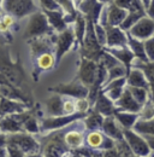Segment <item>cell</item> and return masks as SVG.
Instances as JSON below:
<instances>
[{
	"label": "cell",
	"instance_id": "cell-1",
	"mask_svg": "<svg viewBox=\"0 0 154 157\" xmlns=\"http://www.w3.org/2000/svg\"><path fill=\"white\" fill-rule=\"evenodd\" d=\"M87 20H88V18H87ZM104 51H105V50L102 48V46L100 45L99 40L96 38L95 24H94V22L92 20H88L87 32H86L83 42H82V45H81L82 57L92 59V60H95V62H99Z\"/></svg>",
	"mask_w": 154,
	"mask_h": 157
},
{
	"label": "cell",
	"instance_id": "cell-2",
	"mask_svg": "<svg viewBox=\"0 0 154 157\" xmlns=\"http://www.w3.org/2000/svg\"><path fill=\"white\" fill-rule=\"evenodd\" d=\"M2 145H11L17 147L25 155L36 154L40 151V144L30 133L20 132L15 134H2Z\"/></svg>",
	"mask_w": 154,
	"mask_h": 157
},
{
	"label": "cell",
	"instance_id": "cell-3",
	"mask_svg": "<svg viewBox=\"0 0 154 157\" xmlns=\"http://www.w3.org/2000/svg\"><path fill=\"white\" fill-rule=\"evenodd\" d=\"M52 30H53V28L51 27L46 13L38 11V12L30 15L28 25L24 32V38L35 39V38L46 36L47 34H51Z\"/></svg>",
	"mask_w": 154,
	"mask_h": 157
},
{
	"label": "cell",
	"instance_id": "cell-4",
	"mask_svg": "<svg viewBox=\"0 0 154 157\" xmlns=\"http://www.w3.org/2000/svg\"><path fill=\"white\" fill-rule=\"evenodd\" d=\"M1 80L22 88L24 80H25V75L23 71V68L20 65V60L17 62H12L11 59H9L5 55L2 56L1 59Z\"/></svg>",
	"mask_w": 154,
	"mask_h": 157
},
{
	"label": "cell",
	"instance_id": "cell-5",
	"mask_svg": "<svg viewBox=\"0 0 154 157\" xmlns=\"http://www.w3.org/2000/svg\"><path fill=\"white\" fill-rule=\"evenodd\" d=\"M2 9L9 15L19 20L38 12L34 0H2Z\"/></svg>",
	"mask_w": 154,
	"mask_h": 157
},
{
	"label": "cell",
	"instance_id": "cell-6",
	"mask_svg": "<svg viewBox=\"0 0 154 157\" xmlns=\"http://www.w3.org/2000/svg\"><path fill=\"white\" fill-rule=\"evenodd\" d=\"M124 140L128 143L129 147L136 156L149 157L152 150L146 140V138L141 136L140 133L135 132L134 129H124Z\"/></svg>",
	"mask_w": 154,
	"mask_h": 157
},
{
	"label": "cell",
	"instance_id": "cell-7",
	"mask_svg": "<svg viewBox=\"0 0 154 157\" xmlns=\"http://www.w3.org/2000/svg\"><path fill=\"white\" fill-rule=\"evenodd\" d=\"M87 116V114L76 113L72 115H60V116H50L43 118L41 122V131L43 132H51V131H59L78 120H82Z\"/></svg>",
	"mask_w": 154,
	"mask_h": 157
},
{
	"label": "cell",
	"instance_id": "cell-8",
	"mask_svg": "<svg viewBox=\"0 0 154 157\" xmlns=\"http://www.w3.org/2000/svg\"><path fill=\"white\" fill-rule=\"evenodd\" d=\"M51 91L54 93H58V94L74 99L88 98V96H89V87L83 85L78 78L72 82H69V83H59L56 87L51 88Z\"/></svg>",
	"mask_w": 154,
	"mask_h": 157
},
{
	"label": "cell",
	"instance_id": "cell-9",
	"mask_svg": "<svg viewBox=\"0 0 154 157\" xmlns=\"http://www.w3.org/2000/svg\"><path fill=\"white\" fill-rule=\"evenodd\" d=\"M65 134H53L47 139L42 146L41 154L45 157H64L68 155L70 149L65 144Z\"/></svg>",
	"mask_w": 154,
	"mask_h": 157
},
{
	"label": "cell",
	"instance_id": "cell-10",
	"mask_svg": "<svg viewBox=\"0 0 154 157\" xmlns=\"http://www.w3.org/2000/svg\"><path fill=\"white\" fill-rule=\"evenodd\" d=\"M97 74H99V63L95 60L82 57L78 70V80L83 85L90 88L97 80Z\"/></svg>",
	"mask_w": 154,
	"mask_h": 157
},
{
	"label": "cell",
	"instance_id": "cell-11",
	"mask_svg": "<svg viewBox=\"0 0 154 157\" xmlns=\"http://www.w3.org/2000/svg\"><path fill=\"white\" fill-rule=\"evenodd\" d=\"M86 145L92 150H110L116 147V141L107 137L101 129L99 131H89L86 136Z\"/></svg>",
	"mask_w": 154,
	"mask_h": 157
},
{
	"label": "cell",
	"instance_id": "cell-12",
	"mask_svg": "<svg viewBox=\"0 0 154 157\" xmlns=\"http://www.w3.org/2000/svg\"><path fill=\"white\" fill-rule=\"evenodd\" d=\"M128 33L141 41L151 39L154 36V20L148 16H145L138 22H136Z\"/></svg>",
	"mask_w": 154,
	"mask_h": 157
},
{
	"label": "cell",
	"instance_id": "cell-13",
	"mask_svg": "<svg viewBox=\"0 0 154 157\" xmlns=\"http://www.w3.org/2000/svg\"><path fill=\"white\" fill-rule=\"evenodd\" d=\"M76 35H75V30L71 28H68L66 30L59 33L56 40V59L57 63L60 62V59L64 57V55L70 51V48L72 47V45L75 44Z\"/></svg>",
	"mask_w": 154,
	"mask_h": 157
},
{
	"label": "cell",
	"instance_id": "cell-14",
	"mask_svg": "<svg viewBox=\"0 0 154 157\" xmlns=\"http://www.w3.org/2000/svg\"><path fill=\"white\" fill-rule=\"evenodd\" d=\"M106 34H107L106 48L128 46V32L123 30L120 27L106 25Z\"/></svg>",
	"mask_w": 154,
	"mask_h": 157
},
{
	"label": "cell",
	"instance_id": "cell-15",
	"mask_svg": "<svg viewBox=\"0 0 154 157\" xmlns=\"http://www.w3.org/2000/svg\"><path fill=\"white\" fill-rule=\"evenodd\" d=\"M0 93L1 97L7 99H12V100H19L23 103H27L30 105V97H28V94L19 87H16L4 80H1L0 82Z\"/></svg>",
	"mask_w": 154,
	"mask_h": 157
},
{
	"label": "cell",
	"instance_id": "cell-16",
	"mask_svg": "<svg viewBox=\"0 0 154 157\" xmlns=\"http://www.w3.org/2000/svg\"><path fill=\"white\" fill-rule=\"evenodd\" d=\"M117 110H122V111H129V113H136V114H140L141 109H142V105L138 104V101L134 98V96L131 94L130 90L125 88V91L123 92L122 97L118 99L115 103Z\"/></svg>",
	"mask_w": 154,
	"mask_h": 157
},
{
	"label": "cell",
	"instance_id": "cell-17",
	"mask_svg": "<svg viewBox=\"0 0 154 157\" xmlns=\"http://www.w3.org/2000/svg\"><path fill=\"white\" fill-rule=\"evenodd\" d=\"M93 109L100 113L102 116L105 117H108V116H113L115 113L117 111V108H116V104L113 100L108 98L101 90V92L99 93L97 98H96L95 103L93 105Z\"/></svg>",
	"mask_w": 154,
	"mask_h": 157
},
{
	"label": "cell",
	"instance_id": "cell-18",
	"mask_svg": "<svg viewBox=\"0 0 154 157\" xmlns=\"http://www.w3.org/2000/svg\"><path fill=\"white\" fill-rule=\"evenodd\" d=\"M107 137L113 139L115 141H120L124 140V129L123 127L118 123V121L116 120L115 116H108L105 117L104 124H102V129H101Z\"/></svg>",
	"mask_w": 154,
	"mask_h": 157
},
{
	"label": "cell",
	"instance_id": "cell-19",
	"mask_svg": "<svg viewBox=\"0 0 154 157\" xmlns=\"http://www.w3.org/2000/svg\"><path fill=\"white\" fill-rule=\"evenodd\" d=\"M128 16V10L123 9L116 4H112L106 13V22H105V27L110 25V27H120L123 24V22L125 21Z\"/></svg>",
	"mask_w": 154,
	"mask_h": 157
},
{
	"label": "cell",
	"instance_id": "cell-20",
	"mask_svg": "<svg viewBox=\"0 0 154 157\" xmlns=\"http://www.w3.org/2000/svg\"><path fill=\"white\" fill-rule=\"evenodd\" d=\"M29 104L19 101V100H12L1 97V104H0V110H1V116H7V115H16L24 113L29 109Z\"/></svg>",
	"mask_w": 154,
	"mask_h": 157
},
{
	"label": "cell",
	"instance_id": "cell-21",
	"mask_svg": "<svg viewBox=\"0 0 154 157\" xmlns=\"http://www.w3.org/2000/svg\"><path fill=\"white\" fill-rule=\"evenodd\" d=\"M125 88H127V78H122L106 83L102 87V92L111 100H113L116 103L118 99L122 97V94L125 91Z\"/></svg>",
	"mask_w": 154,
	"mask_h": 157
},
{
	"label": "cell",
	"instance_id": "cell-22",
	"mask_svg": "<svg viewBox=\"0 0 154 157\" xmlns=\"http://www.w3.org/2000/svg\"><path fill=\"white\" fill-rule=\"evenodd\" d=\"M127 86L129 87H142L149 90V82L142 69L133 67L127 75ZM151 91V90H149Z\"/></svg>",
	"mask_w": 154,
	"mask_h": 157
},
{
	"label": "cell",
	"instance_id": "cell-23",
	"mask_svg": "<svg viewBox=\"0 0 154 157\" xmlns=\"http://www.w3.org/2000/svg\"><path fill=\"white\" fill-rule=\"evenodd\" d=\"M15 116L18 118L19 122L22 123V126L24 128V132L30 133V134H34V133H38L41 131V126H38V120L34 116L33 111L27 110L24 113L16 114Z\"/></svg>",
	"mask_w": 154,
	"mask_h": 157
},
{
	"label": "cell",
	"instance_id": "cell-24",
	"mask_svg": "<svg viewBox=\"0 0 154 157\" xmlns=\"http://www.w3.org/2000/svg\"><path fill=\"white\" fill-rule=\"evenodd\" d=\"M107 50L111 55H113L116 58L118 59L127 69H128V73L129 70L133 68L131 65L134 64L135 58L134 53L131 52V50L128 47V46H124V47H115V48H105Z\"/></svg>",
	"mask_w": 154,
	"mask_h": 157
},
{
	"label": "cell",
	"instance_id": "cell-25",
	"mask_svg": "<svg viewBox=\"0 0 154 157\" xmlns=\"http://www.w3.org/2000/svg\"><path fill=\"white\" fill-rule=\"evenodd\" d=\"M0 127L2 134H15V133H20L24 132V128L19 120L15 115H7V116H1L0 121Z\"/></svg>",
	"mask_w": 154,
	"mask_h": 157
},
{
	"label": "cell",
	"instance_id": "cell-26",
	"mask_svg": "<svg viewBox=\"0 0 154 157\" xmlns=\"http://www.w3.org/2000/svg\"><path fill=\"white\" fill-rule=\"evenodd\" d=\"M113 116L118 121V123L123 127V129H134L135 124L140 120V114L122 111V110H117Z\"/></svg>",
	"mask_w": 154,
	"mask_h": 157
},
{
	"label": "cell",
	"instance_id": "cell-27",
	"mask_svg": "<svg viewBox=\"0 0 154 157\" xmlns=\"http://www.w3.org/2000/svg\"><path fill=\"white\" fill-rule=\"evenodd\" d=\"M46 108L51 116H60L64 114V99L61 94H53L46 100Z\"/></svg>",
	"mask_w": 154,
	"mask_h": 157
},
{
	"label": "cell",
	"instance_id": "cell-28",
	"mask_svg": "<svg viewBox=\"0 0 154 157\" xmlns=\"http://www.w3.org/2000/svg\"><path fill=\"white\" fill-rule=\"evenodd\" d=\"M45 13L48 18L51 27L58 33H61L68 29V22L61 11H45Z\"/></svg>",
	"mask_w": 154,
	"mask_h": 157
},
{
	"label": "cell",
	"instance_id": "cell-29",
	"mask_svg": "<svg viewBox=\"0 0 154 157\" xmlns=\"http://www.w3.org/2000/svg\"><path fill=\"white\" fill-rule=\"evenodd\" d=\"M128 47L131 50L136 59L142 60V62H149L147 58L146 51H145V42L131 36L129 33H128Z\"/></svg>",
	"mask_w": 154,
	"mask_h": 157
},
{
	"label": "cell",
	"instance_id": "cell-30",
	"mask_svg": "<svg viewBox=\"0 0 154 157\" xmlns=\"http://www.w3.org/2000/svg\"><path fill=\"white\" fill-rule=\"evenodd\" d=\"M83 120H84V126L88 131H99V129H102L105 116H102L100 113L93 109L87 114V116Z\"/></svg>",
	"mask_w": 154,
	"mask_h": 157
},
{
	"label": "cell",
	"instance_id": "cell-31",
	"mask_svg": "<svg viewBox=\"0 0 154 157\" xmlns=\"http://www.w3.org/2000/svg\"><path fill=\"white\" fill-rule=\"evenodd\" d=\"M64 140L70 150H78L86 143V137L79 131H69L68 133H65Z\"/></svg>",
	"mask_w": 154,
	"mask_h": 157
},
{
	"label": "cell",
	"instance_id": "cell-32",
	"mask_svg": "<svg viewBox=\"0 0 154 157\" xmlns=\"http://www.w3.org/2000/svg\"><path fill=\"white\" fill-rule=\"evenodd\" d=\"M57 63V59H56V55L52 53V51H48V52H45V53H41L36 57V68L41 71H47V70H51L54 64Z\"/></svg>",
	"mask_w": 154,
	"mask_h": 157
},
{
	"label": "cell",
	"instance_id": "cell-33",
	"mask_svg": "<svg viewBox=\"0 0 154 157\" xmlns=\"http://www.w3.org/2000/svg\"><path fill=\"white\" fill-rule=\"evenodd\" d=\"M75 35H76V40L79 45H82L83 39H84V35H86V32H87V24H88V20L87 17L82 13V12H77L76 13V18H75Z\"/></svg>",
	"mask_w": 154,
	"mask_h": 157
},
{
	"label": "cell",
	"instance_id": "cell-34",
	"mask_svg": "<svg viewBox=\"0 0 154 157\" xmlns=\"http://www.w3.org/2000/svg\"><path fill=\"white\" fill-rule=\"evenodd\" d=\"M138 63L134 64V67H137L143 70L146 78L149 82V90H151V96L154 101V62H142L136 59Z\"/></svg>",
	"mask_w": 154,
	"mask_h": 157
},
{
	"label": "cell",
	"instance_id": "cell-35",
	"mask_svg": "<svg viewBox=\"0 0 154 157\" xmlns=\"http://www.w3.org/2000/svg\"><path fill=\"white\" fill-rule=\"evenodd\" d=\"M134 131L141 136H151L154 137V118L152 120H138L135 124Z\"/></svg>",
	"mask_w": 154,
	"mask_h": 157
},
{
	"label": "cell",
	"instance_id": "cell-36",
	"mask_svg": "<svg viewBox=\"0 0 154 157\" xmlns=\"http://www.w3.org/2000/svg\"><path fill=\"white\" fill-rule=\"evenodd\" d=\"M128 88L130 90V92L134 96V98L138 101V104H141L142 106L152 98L151 91L147 90V88H142V87H129V86H128Z\"/></svg>",
	"mask_w": 154,
	"mask_h": 157
},
{
	"label": "cell",
	"instance_id": "cell-37",
	"mask_svg": "<svg viewBox=\"0 0 154 157\" xmlns=\"http://www.w3.org/2000/svg\"><path fill=\"white\" fill-rule=\"evenodd\" d=\"M127 75H128V69L123 64H118V65H116V67L107 70V78H106L105 85L113 81V80H117V78H127Z\"/></svg>",
	"mask_w": 154,
	"mask_h": 157
},
{
	"label": "cell",
	"instance_id": "cell-38",
	"mask_svg": "<svg viewBox=\"0 0 154 157\" xmlns=\"http://www.w3.org/2000/svg\"><path fill=\"white\" fill-rule=\"evenodd\" d=\"M154 118V101L151 98L141 109L140 111V120H152Z\"/></svg>",
	"mask_w": 154,
	"mask_h": 157
},
{
	"label": "cell",
	"instance_id": "cell-39",
	"mask_svg": "<svg viewBox=\"0 0 154 157\" xmlns=\"http://www.w3.org/2000/svg\"><path fill=\"white\" fill-rule=\"evenodd\" d=\"M2 157H25L27 155L22 152L17 147H13L11 145H2Z\"/></svg>",
	"mask_w": 154,
	"mask_h": 157
},
{
	"label": "cell",
	"instance_id": "cell-40",
	"mask_svg": "<svg viewBox=\"0 0 154 157\" xmlns=\"http://www.w3.org/2000/svg\"><path fill=\"white\" fill-rule=\"evenodd\" d=\"M38 2L45 11H60L61 10V6L56 0H38Z\"/></svg>",
	"mask_w": 154,
	"mask_h": 157
},
{
	"label": "cell",
	"instance_id": "cell-41",
	"mask_svg": "<svg viewBox=\"0 0 154 157\" xmlns=\"http://www.w3.org/2000/svg\"><path fill=\"white\" fill-rule=\"evenodd\" d=\"M77 104V113H82V114H88L90 110V105L92 103L89 101L88 98H83V99H77L76 100Z\"/></svg>",
	"mask_w": 154,
	"mask_h": 157
},
{
	"label": "cell",
	"instance_id": "cell-42",
	"mask_svg": "<svg viewBox=\"0 0 154 157\" xmlns=\"http://www.w3.org/2000/svg\"><path fill=\"white\" fill-rule=\"evenodd\" d=\"M143 42H145V51H146L147 58L149 62H154V36Z\"/></svg>",
	"mask_w": 154,
	"mask_h": 157
},
{
	"label": "cell",
	"instance_id": "cell-43",
	"mask_svg": "<svg viewBox=\"0 0 154 157\" xmlns=\"http://www.w3.org/2000/svg\"><path fill=\"white\" fill-rule=\"evenodd\" d=\"M58 4L61 6V9L66 12V13H76L75 11V6L72 4V0H56Z\"/></svg>",
	"mask_w": 154,
	"mask_h": 157
},
{
	"label": "cell",
	"instance_id": "cell-44",
	"mask_svg": "<svg viewBox=\"0 0 154 157\" xmlns=\"http://www.w3.org/2000/svg\"><path fill=\"white\" fill-rule=\"evenodd\" d=\"M12 17H13V16H11V15H9V13H6V15L2 16V22H1V29H2V30H6V29H9V28L12 25V23H13Z\"/></svg>",
	"mask_w": 154,
	"mask_h": 157
},
{
	"label": "cell",
	"instance_id": "cell-45",
	"mask_svg": "<svg viewBox=\"0 0 154 157\" xmlns=\"http://www.w3.org/2000/svg\"><path fill=\"white\" fill-rule=\"evenodd\" d=\"M104 157H124L117 147L110 149V150H105L104 151Z\"/></svg>",
	"mask_w": 154,
	"mask_h": 157
},
{
	"label": "cell",
	"instance_id": "cell-46",
	"mask_svg": "<svg viewBox=\"0 0 154 157\" xmlns=\"http://www.w3.org/2000/svg\"><path fill=\"white\" fill-rule=\"evenodd\" d=\"M130 2H131V0H115L116 5H118V6L123 7V9H127V10H128Z\"/></svg>",
	"mask_w": 154,
	"mask_h": 157
},
{
	"label": "cell",
	"instance_id": "cell-47",
	"mask_svg": "<svg viewBox=\"0 0 154 157\" xmlns=\"http://www.w3.org/2000/svg\"><path fill=\"white\" fill-rule=\"evenodd\" d=\"M146 13H147V16H148V17H151L152 20H154V0L151 1V4H149V6H148V9L146 10Z\"/></svg>",
	"mask_w": 154,
	"mask_h": 157
},
{
	"label": "cell",
	"instance_id": "cell-48",
	"mask_svg": "<svg viewBox=\"0 0 154 157\" xmlns=\"http://www.w3.org/2000/svg\"><path fill=\"white\" fill-rule=\"evenodd\" d=\"M143 137L146 138V140H147V143H148L151 150L154 151V137H151V136H143Z\"/></svg>",
	"mask_w": 154,
	"mask_h": 157
},
{
	"label": "cell",
	"instance_id": "cell-49",
	"mask_svg": "<svg viewBox=\"0 0 154 157\" xmlns=\"http://www.w3.org/2000/svg\"><path fill=\"white\" fill-rule=\"evenodd\" d=\"M151 1H152V0H142V4H143V6H145V9H146V10L148 9V6H149Z\"/></svg>",
	"mask_w": 154,
	"mask_h": 157
},
{
	"label": "cell",
	"instance_id": "cell-50",
	"mask_svg": "<svg viewBox=\"0 0 154 157\" xmlns=\"http://www.w3.org/2000/svg\"><path fill=\"white\" fill-rule=\"evenodd\" d=\"M25 157H45L42 154H40V152H36V154H30V155H27Z\"/></svg>",
	"mask_w": 154,
	"mask_h": 157
},
{
	"label": "cell",
	"instance_id": "cell-51",
	"mask_svg": "<svg viewBox=\"0 0 154 157\" xmlns=\"http://www.w3.org/2000/svg\"><path fill=\"white\" fill-rule=\"evenodd\" d=\"M99 1H100L101 4H107V2H110L111 0H99Z\"/></svg>",
	"mask_w": 154,
	"mask_h": 157
},
{
	"label": "cell",
	"instance_id": "cell-52",
	"mask_svg": "<svg viewBox=\"0 0 154 157\" xmlns=\"http://www.w3.org/2000/svg\"><path fill=\"white\" fill-rule=\"evenodd\" d=\"M81 2H82V0H76V4H77V5H79Z\"/></svg>",
	"mask_w": 154,
	"mask_h": 157
}]
</instances>
